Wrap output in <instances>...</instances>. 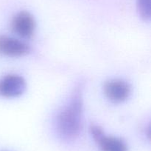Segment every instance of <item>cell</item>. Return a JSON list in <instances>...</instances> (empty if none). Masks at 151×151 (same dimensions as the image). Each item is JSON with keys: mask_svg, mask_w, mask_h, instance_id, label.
<instances>
[{"mask_svg": "<svg viewBox=\"0 0 151 151\" xmlns=\"http://www.w3.org/2000/svg\"><path fill=\"white\" fill-rule=\"evenodd\" d=\"M26 88L24 78L19 75H7L0 78V96L19 97L24 93Z\"/></svg>", "mask_w": 151, "mask_h": 151, "instance_id": "3957f363", "label": "cell"}, {"mask_svg": "<svg viewBox=\"0 0 151 151\" xmlns=\"http://www.w3.org/2000/svg\"><path fill=\"white\" fill-rule=\"evenodd\" d=\"M139 15L144 21L148 22L151 18V0H137Z\"/></svg>", "mask_w": 151, "mask_h": 151, "instance_id": "52a82bcc", "label": "cell"}, {"mask_svg": "<svg viewBox=\"0 0 151 151\" xmlns=\"http://www.w3.org/2000/svg\"><path fill=\"white\" fill-rule=\"evenodd\" d=\"M90 133L101 151H128V146L123 140L114 136H107L99 126L91 125Z\"/></svg>", "mask_w": 151, "mask_h": 151, "instance_id": "7a4b0ae2", "label": "cell"}, {"mask_svg": "<svg viewBox=\"0 0 151 151\" xmlns=\"http://www.w3.org/2000/svg\"><path fill=\"white\" fill-rule=\"evenodd\" d=\"M83 93L81 87H78L55 118V129L60 138L64 141H73L78 138L83 128Z\"/></svg>", "mask_w": 151, "mask_h": 151, "instance_id": "6da1fadb", "label": "cell"}, {"mask_svg": "<svg viewBox=\"0 0 151 151\" xmlns=\"http://www.w3.org/2000/svg\"><path fill=\"white\" fill-rule=\"evenodd\" d=\"M103 90L109 100L114 103H121L129 98L131 87L123 80L112 79L105 83Z\"/></svg>", "mask_w": 151, "mask_h": 151, "instance_id": "277c9868", "label": "cell"}, {"mask_svg": "<svg viewBox=\"0 0 151 151\" xmlns=\"http://www.w3.org/2000/svg\"><path fill=\"white\" fill-rule=\"evenodd\" d=\"M13 32L23 38H30L35 30V21L27 11H21L13 17L11 22Z\"/></svg>", "mask_w": 151, "mask_h": 151, "instance_id": "5b68a950", "label": "cell"}, {"mask_svg": "<svg viewBox=\"0 0 151 151\" xmlns=\"http://www.w3.org/2000/svg\"><path fill=\"white\" fill-rule=\"evenodd\" d=\"M30 48L24 41L6 36H0V53L10 57H20L29 53Z\"/></svg>", "mask_w": 151, "mask_h": 151, "instance_id": "8992f818", "label": "cell"}]
</instances>
